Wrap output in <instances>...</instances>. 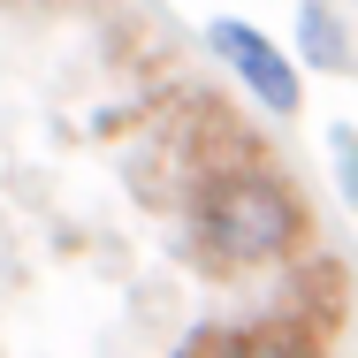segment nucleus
I'll use <instances>...</instances> for the list:
<instances>
[{"label": "nucleus", "instance_id": "1", "mask_svg": "<svg viewBox=\"0 0 358 358\" xmlns=\"http://www.w3.org/2000/svg\"><path fill=\"white\" fill-rule=\"evenodd\" d=\"M297 244H305V199L267 160H221L191 191V252L214 275L282 267Z\"/></svg>", "mask_w": 358, "mask_h": 358}, {"label": "nucleus", "instance_id": "2", "mask_svg": "<svg viewBox=\"0 0 358 358\" xmlns=\"http://www.w3.org/2000/svg\"><path fill=\"white\" fill-rule=\"evenodd\" d=\"M206 46H214V62L236 76V84H244L267 115H297V107H305L297 62H289V54L259 31V23H244V15H214V23H206Z\"/></svg>", "mask_w": 358, "mask_h": 358}, {"label": "nucleus", "instance_id": "4", "mask_svg": "<svg viewBox=\"0 0 358 358\" xmlns=\"http://www.w3.org/2000/svg\"><path fill=\"white\" fill-rule=\"evenodd\" d=\"M297 69H320V76L351 69V38H343L336 0H297Z\"/></svg>", "mask_w": 358, "mask_h": 358}, {"label": "nucleus", "instance_id": "5", "mask_svg": "<svg viewBox=\"0 0 358 358\" xmlns=\"http://www.w3.org/2000/svg\"><path fill=\"white\" fill-rule=\"evenodd\" d=\"M328 152H336V191H343V206L358 214V138H351V130H336Z\"/></svg>", "mask_w": 358, "mask_h": 358}, {"label": "nucleus", "instance_id": "3", "mask_svg": "<svg viewBox=\"0 0 358 358\" xmlns=\"http://www.w3.org/2000/svg\"><path fill=\"white\" fill-rule=\"evenodd\" d=\"M176 358H328L305 320H252V328H199Z\"/></svg>", "mask_w": 358, "mask_h": 358}]
</instances>
